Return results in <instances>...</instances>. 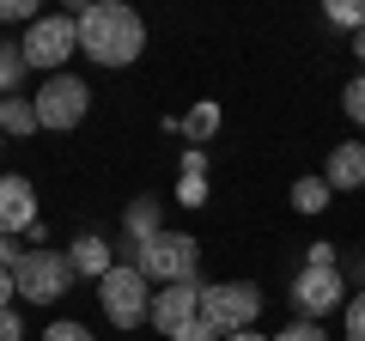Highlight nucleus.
I'll return each mask as SVG.
<instances>
[{"mask_svg":"<svg viewBox=\"0 0 365 341\" xmlns=\"http://www.w3.org/2000/svg\"><path fill=\"white\" fill-rule=\"evenodd\" d=\"M182 208H201L207 201V146H182V183H177Z\"/></svg>","mask_w":365,"mask_h":341,"instance_id":"obj_13","label":"nucleus"},{"mask_svg":"<svg viewBox=\"0 0 365 341\" xmlns=\"http://www.w3.org/2000/svg\"><path fill=\"white\" fill-rule=\"evenodd\" d=\"M0 341H25V323H19V311H0Z\"/></svg>","mask_w":365,"mask_h":341,"instance_id":"obj_27","label":"nucleus"},{"mask_svg":"<svg viewBox=\"0 0 365 341\" xmlns=\"http://www.w3.org/2000/svg\"><path fill=\"white\" fill-rule=\"evenodd\" d=\"M341 292H347L341 268H299V280H292V305H299V317H304V323L329 317V311L341 305Z\"/></svg>","mask_w":365,"mask_h":341,"instance_id":"obj_9","label":"nucleus"},{"mask_svg":"<svg viewBox=\"0 0 365 341\" xmlns=\"http://www.w3.org/2000/svg\"><path fill=\"white\" fill-rule=\"evenodd\" d=\"M225 341H268V335H256V329H237V335H225Z\"/></svg>","mask_w":365,"mask_h":341,"instance_id":"obj_30","label":"nucleus"},{"mask_svg":"<svg viewBox=\"0 0 365 341\" xmlns=\"http://www.w3.org/2000/svg\"><path fill=\"white\" fill-rule=\"evenodd\" d=\"M25 43H0V98H19V79H25Z\"/></svg>","mask_w":365,"mask_h":341,"instance_id":"obj_17","label":"nucleus"},{"mask_svg":"<svg viewBox=\"0 0 365 341\" xmlns=\"http://www.w3.org/2000/svg\"><path fill=\"white\" fill-rule=\"evenodd\" d=\"M347 341H365V292L347 305Z\"/></svg>","mask_w":365,"mask_h":341,"instance_id":"obj_24","label":"nucleus"},{"mask_svg":"<svg viewBox=\"0 0 365 341\" xmlns=\"http://www.w3.org/2000/svg\"><path fill=\"white\" fill-rule=\"evenodd\" d=\"M323 183H329V189H365V146H359V141H347V146L329 153Z\"/></svg>","mask_w":365,"mask_h":341,"instance_id":"obj_12","label":"nucleus"},{"mask_svg":"<svg viewBox=\"0 0 365 341\" xmlns=\"http://www.w3.org/2000/svg\"><path fill=\"white\" fill-rule=\"evenodd\" d=\"M329 195H335V189H329L323 177H299V183H292V208H299V213H323Z\"/></svg>","mask_w":365,"mask_h":341,"instance_id":"obj_18","label":"nucleus"},{"mask_svg":"<svg viewBox=\"0 0 365 341\" xmlns=\"http://www.w3.org/2000/svg\"><path fill=\"white\" fill-rule=\"evenodd\" d=\"M140 49H146V25H140L134 6L104 0V6L79 13V55H91L98 67H128Z\"/></svg>","mask_w":365,"mask_h":341,"instance_id":"obj_1","label":"nucleus"},{"mask_svg":"<svg viewBox=\"0 0 365 341\" xmlns=\"http://www.w3.org/2000/svg\"><path fill=\"white\" fill-rule=\"evenodd\" d=\"M79 49V19L55 13V19H37L25 31V61L43 67V73H67V55Z\"/></svg>","mask_w":365,"mask_h":341,"instance_id":"obj_7","label":"nucleus"},{"mask_svg":"<svg viewBox=\"0 0 365 341\" xmlns=\"http://www.w3.org/2000/svg\"><path fill=\"white\" fill-rule=\"evenodd\" d=\"M177 341H225V335H220V329H213V323H207V317H195V323L182 329V335H177Z\"/></svg>","mask_w":365,"mask_h":341,"instance_id":"obj_26","label":"nucleus"},{"mask_svg":"<svg viewBox=\"0 0 365 341\" xmlns=\"http://www.w3.org/2000/svg\"><path fill=\"white\" fill-rule=\"evenodd\" d=\"M98 299H104V317L116 329H140L146 317H153V280H146L140 268L116 263L104 280H98Z\"/></svg>","mask_w":365,"mask_h":341,"instance_id":"obj_2","label":"nucleus"},{"mask_svg":"<svg viewBox=\"0 0 365 341\" xmlns=\"http://www.w3.org/2000/svg\"><path fill=\"white\" fill-rule=\"evenodd\" d=\"M201 292H207L201 280H177V287H158V292H153V317H146V323H153L158 335L177 341L182 329L201 317Z\"/></svg>","mask_w":365,"mask_h":341,"instance_id":"obj_8","label":"nucleus"},{"mask_svg":"<svg viewBox=\"0 0 365 341\" xmlns=\"http://www.w3.org/2000/svg\"><path fill=\"white\" fill-rule=\"evenodd\" d=\"M158 232H165V208H158V195L128 201V213H122V263L134 268V256H140Z\"/></svg>","mask_w":365,"mask_h":341,"instance_id":"obj_10","label":"nucleus"},{"mask_svg":"<svg viewBox=\"0 0 365 341\" xmlns=\"http://www.w3.org/2000/svg\"><path fill=\"white\" fill-rule=\"evenodd\" d=\"M0 268H19V250H13V238H0Z\"/></svg>","mask_w":365,"mask_h":341,"instance_id":"obj_29","label":"nucleus"},{"mask_svg":"<svg viewBox=\"0 0 365 341\" xmlns=\"http://www.w3.org/2000/svg\"><path fill=\"white\" fill-rule=\"evenodd\" d=\"M170 128L189 134V146H207V141H213V128H220V110H213V104H195L189 116H170Z\"/></svg>","mask_w":365,"mask_h":341,"instance_id":"obj_15","label":"nucleus"},{"mask_svg":"<svg viewBox=\"0 0 365 341\" xmlns=\"http://www.w3.org/2000/svg\"><path fill=\"white\" fill-rule=\"evenodd\" d=\"M73 256L67 250H25L19 256V268H13V280H19V292H25L31 305H55L67 287H73Z\"/></svg>","mask_w":365,"mask_h":341,"instance_id":"obj_4","label":"nucleus"},{"mask_svg":"<svg viewBox=\"0 0 365 341\" xmlns=\"http://www.w3.org/2000/svg\"><path fill=\"white\" fill-rule=\"evenodd\" d=\"M329 25H341V31L359 37L365 31V0H329Z\"/></svg>","mask_w":365,"mask_h":341,"instance_id":"obj_19","label":"nucleus"},{"mask_svg":"<svg viewBox=\"0 0 365 341\" xmlns=\"http://www.w3.org/2000/svg\"><path fill=\"white\" fill-rule=\"evenodd\" d=\"M67 256H73V268H79V275H91V280H104L110 268H116V263H110V244H104L98 232L73 238V250H67Z\"/></svg>","mask_w":365,"mask_h":341,"instance_id":"obj_14","label":"nucleus"},{"mask_svg":"<svg viewBox=\"0 0 365 341\" xmlns=\"http://www.w3.org/2000/svg\"><path fill=\"white\" fill-rule=\"evenodd\" d=\"M341 104H347V116H353V122L365 128V73H359V79L347 86V98H341Z\"/></svg>","mask_w":365,"mask_h":341,"instance_id":"obj_20","label":"nucleus"},{"mask_svg":"<svg viewBox=\"0 0 365 341\" xmlns=\"http://www.w3.org/2000/svg\"><path fill=\"white\" fill-rule=\"evenodd\" d=\"M37 225V189L31 177H0V238L31 232Z\"/></svg>","mask_w":365,"mask_h":341,"instance_id":"obj_11","label":"nucleus"},{"mask_svg":"<svg viewBox=\"0 0 365 341\" xmlns=\"http://www.w3.org/2000/svg\"><path fill=\"white\" fill-rule=\"evenodd\" d=\"M195 263H201V244L189 232H158L153 244L134 256V268H140L146 280H158V287H177V280H195Z\"/></svg>","mask_w":365,"mask_h":341,"instance_id":"obj_3","label":"nucleus"},{"mask_svg":"<svg viewBox=\"0 0 365 341\" xmlns=\"http://www.w3.org/2000/svg\"><path fill=\"white\" fill-rule=\"evenodd\" d=\"M274 341H329V335H323L317 323H304V317H299V323H292V329H280Z\"/></svg>","mask_w":365,"mask_h":341,"instance_id":"obj_23","label":"nucleus"},{"mask_svg":"<svg viewBox=\"0 0 365 341\" xmlns=\"http://www.w3.org/2000/svg\"><path fill=\"white\" fill-rule=\"evenodd\" d=\"M335 263H341L335 244H311V256H304V268H335Z\"/></svg>","mask_w":365,"mask_h":341,"instance_id":"obj_25","label":"nucleus"},{"mask_svg":"<svg viewBox=\"0 0 365 341\" xmlns=\"http://www.w3.org/2000/svg\"><path fill=\"white\" fill-rule=\"evenodd\" d=\"M0 19H6V25H13V19L37 25V6H31V0H0Z\"/></svg>","mask_w":365,"mask_h":341,"instance_id":"obj_22","label":"nucleus"},{"mask_svg":"<svg viewBox=\"0 0 365 341\" xmlns=\"http://www.w3.org/2000/svg\"><path fill=\"white\" fill-rule=\"evenodd\" d=\"M43 341H91V329L86 323H49V329H43Z\"/></svg>","mask_w":365,"mask_h":341,"instance_id":"obj_21","label":"nucleus"},{"mask_svg":"<svg viewBox=\"0 0 365 341\" xmlns=\"http://www.w3.org/2000/svg\"><path fill=\"white\" fill-rule=\"evenodd\" d=\"M201 317H207L220 335L256 329V317H262V292L250 287V280H213V287L201 292Z\"/></svg>","mask_w":365,"mask_h":341,"instance_id":"obj_5","label":"nucleus"},{"mask_svg":"<svg viewBox=\"0 0 365 341\" xmlns=\"http://www.w3.org/2000/svg\"><path fill=\"white\" fill-rule=\"evenodd\" d=\"M13 292H19V280H13V268H0V311H13Z\"/></svg>","mask_w":365,"mask_h":341,"instance_id":"obj_28","label":"nucleus"},{"mask_svg":"<svg viewBox=\"0 0 365 341\" xmlns=\"http://www.w3.org/2000/svg\"><path fill=\"white\" fill-rule=\"evenodd\" d=\"M31 128H43L37 104L31 98H0V134H31Z\"/></svg>","mask_w":365,"mask_h":341,"instance_id":"obj_16","label":"nucleus"},{"mask_svg":"<svg viewBox=\"0 0 365 341\" xmlns=\"http://www.w3.org/2000/svg\"><path fill=\"white\" fill-rule=\"evenodd\" d=\"M353 55H359V61H365V31H359V37H353Z\"/></svg>","mask_w":365,"mask_h":341,"instance_id":"obj_31","label":"nucleus"},{"mask_svg":"<svg viewBox=\"0 0 365 341\" xmlns=\"http://www.w3.org/2000/svg\"><path fill=\"white\" fill-rule=\"evenodd\" d=\"M31 104H37V122L43 128H79V122H86V110H91V86L86 79H73V73H49L43 79V92L31 98Z\"/></svg>","mask_w":365,"mask_h":341,"instance_id":"obj_6","label":"nucleus"}]
</instances>
